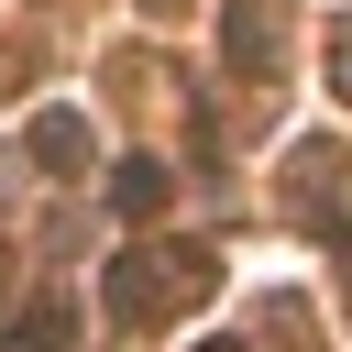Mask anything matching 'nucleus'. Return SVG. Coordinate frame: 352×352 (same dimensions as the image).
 I'll return each instance as SVG.
<instances>
[{
    "instance_id": "nucleus-1",
    "label": "nucleus",
    "mask_w": 352,
    "mask_h": 352,
    "mask_svg": "<svg viewBox=\"0 0 352 352\" xmlns=\"http://www.w3.org/2000/svg\"><path fill=\"white\" fill-rule=\"evenodd\" d=\"M220 286V264L198 253V242H176V253H132V264H110V308L121 319H165V308H198Z\"/></svg>"
},
{
    "instance_id": "nucleus-2",
    "label": "nucleus",
    "mask_w": 352,
    "mask_h": 352,
    "mask_svg": "<svg viewBox=\"0 0 352 352\" xmlns=\"http://www.w3.org/2000/svg\"><path fill=\"white\" fill-rule=\"evenodd\" d=\"M165 198H176V176H165V165H154V154H132V165H121V176H110V209H121V220H154V209H165Z\"/></svg>"
},
{
    "instance_id": "nucleus-3",
    "label": "nucleus",
    "mask_w": 352,
    "mask_h": 352,
    "mask_svg": "<svg viewBox=\"0 0 352 352\" xmlns=\"http://www.w3.org/2000/svg\"><path fill=\"white\" fill-rule=\"evenodd\" d=\"M264 55H275V0H231V66L253 77Z\"/></svg>"
},
{
    "instance_id": "nucleus-4",
    "label": "nucleus",
    "mask_w": 352,
    "mask_h": 352,
    "mask_svg": "<svg viewBox=\"0 0 352 352\" xmlns=\"http://www.w3.org/2000/svg\"><path fill=\"white\" fill-rule=\"evenodd\" d=\"M33 154H44V165H77V154H88V121H77V110H44V121H33Z\"/></svg>"
},
{
    "instance_id": "nucleus-5",
    "label": "nucleus",
    "mask_w": 352,
    "mask_h": 352,
    "mask_svg": "<svg viewBox=\"0 0 352 352\" xmlns=\"http://www.w3.org/2000/svg\"><path fill=\"white\" fill-rule=\"evenodd\" d=\"M330 77H341V99H352V33H341V44H330Z\"/></svg>"
},
{
    "instance_id": "nucleus-6",
    "label": "nucleus",
    "mask_w": 352,
    "mask_h": 352,
    "mask_svg": "<svg viewBox=\"0 0 352 352\" xmlns=\"http://www.w3.org/2000/svg\"><path fill=\"white\" fill-rule=\"evenodd\" d=\"M198 352H242V341H198Z\"/></svg>"
}]
</instances>
